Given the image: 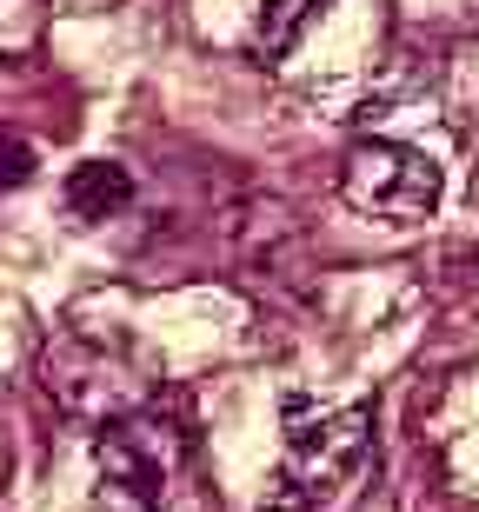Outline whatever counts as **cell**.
I'll list each match as a JSON object with an SVG mask.
<instances>
[{
  "mask_svg": "<svg viewBox=\"0 0 479 512\" xmlns=\"http://www.w3.org/2000/svg\"><path fill=\"white\" fill-rule=\"evenodd\" d=\"M340 200L366 220H393L413 227L440 207V167L426 153L400 147V140H360L340 160Z\"/></svg>",
  "mask_w": 479,
  "mask_h": 512,
  "instance_id": "3",
  "label": "cell"
},
{
  "mask_svg": "<svg viewBox=\"0 0 479 512\" xmlns=\"http://www.w3.org/2000/svg\"><path fill=\"white\" fill-rule=\"evenodd\" d=\"M94 512H207L193 433L160 413H120L94 439Z\"/></svg>",
  "mask_w": 479,
  "mask_h": 512,
  "instance_id": "1",
  "label": "cell"
},
{
  "mask_svg": "<svg viewBox=\"0 0 479 512\" xmlns=\"http://www.w3.org/2000/svg\"><path fill=\"white\" fill-rule=\"evenodd\" d=\"M373 453V413L340 406V413H313L293 399L287 406V459H280V506H326L360 479Z\"/></svg>",
  "mask_w": 479,
  "mask_h": 512,
  "instance_id": "2",
  "label": "cell"
},
{
  "mask_svg": "<svg viewBox=\"0 0 479 512\" xmlns=\"http://www.w3.org/2000/svg\"><path fill=\"white\" fill-rule=\"evenodd\" d=\"M320 0H260V14H253V47L260 54H280L293 34H300V20L313 14Z\"/></svg>",
  "mask_w": 479,
  "mask_h": 512,
  "instance_id": "5",
  "label": "cell"
},
{
  "mask_svg": "<svg viewBox=\"0 0 479 512\" xmlns=\"http://www.w3.org/2000/svg\"><path fill=\"white\" fill-rule=\"evenodd\" d=\"M20 180H34V147L0 140V187H20Z\"/></svg>",
  "mask_w": 479,
  "mask_h": 512,
  "instance_id": "6",
  "label": "cell"
},
{
  "mask_svg": "<svg viewBox=\"0 0 479 512\" xmlns=\"http://www.w3.org/2000/svg\"><path fill=\"white\" fill-rule=\"evenodd\" d=\"M134 200V180H127V167H114V160H87V167L67 173V213L74 220H107V213H120Z\"/></svg>",
  "mask_w": 479,
  "mask_h": 512,
  "instance_id": "4",
  "label": "cell"
}]
</instances>
